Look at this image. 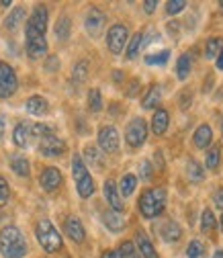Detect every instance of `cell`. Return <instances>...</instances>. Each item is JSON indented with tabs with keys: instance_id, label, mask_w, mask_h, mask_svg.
<instances>
[{
	"instance_id": "21",
	"label": "cell",
	"mask_w": 223,
	"mask_h": 258,
	"mask_svg": "<svg viewBox=\"0 0 223 258\" xmlns=\"http://www.w3.org/2000/svg\"><path fill=\"white\" fill-rule=\"evenodd\" d=\"M103 223L107 225V228L111 230V232H121L123 228H125V219H123V215L119 213V211H105L103 213Z\"/></svg>"
},
{
	"instance_id": "14",
	"label": "cell",
	"mask_w": 223,
	"mask_h": 258,
	"mask_svg": "<svg viewBox=\"0 0 223 258\" xmlns=\"http://www.w3.org/2000/svg\"><path fill=\"white\" fill-rule=\"evenodd\" d=\"M158 234H160V238L164 240V242H178L180 238H182V230H180V225L176 223V221H172V219H166V221H162L160 223V228H158Z\"/></svg>"
},
{
	"instance_id": "2",
	"label": "cell",
	"mask_w": 223,
	"mask_h": 258,
	"mask_svg": "<svg viewBox=\"0 0 223 258\" xmlns=\"http://www.w3.org/2000/svg\"><path fill=\"white\" fill-rule=\"evenodd\" d=\"M164 205H166V190L164 188H147L141 192L139 197V213L145 217V219H154L158 217L162 211H164Z\"/></svg>"
},
{
	"instance_id": "44",
	"label": "cell",
	"mask_w": 223,
	"mask_h": 258,
	"mask_svg": "<svg viewBox=\"0 0 223 258\" xmlns=\"http://www.w3.org/2000/svg\"><path fill=\"white\" fill-rule=\"evenodd\" d=\"M213 205L223 211V188H217V190L213 192Z\"/></svg>"
},
{
	"instance_id": "17",
	"label": "cell",
	"mask_w": 223,
	"mask_h": 258,
	"mask_svg": "<svg viewBox=\"0 0 223 258\" xmlns=\"http://www.w3.org/2000/svg\"><path fill=\"white\" fill-rule=\"evenodd\" d=\"M135 244H137V252L141 254V258H158V252L152 244V240L147 238V234L143 230H137L135 234Z\"/></svg>"
},
{
	"instance_id": "9",
	"label": "cell",
	"mask_w": 223,
	"mask_h": 258,
	"mask_svg": "<svg viewBox=\"0 0 223 258\" xmlns=\"http://www.w3.org/2000/svg\"><path fill=\"white\" fill-rule=\"evenodd\" d=\"M19 80L15 70L9 66L7 61H0V99H9L17 92Z\"/></svg>"
},
{
	"instance_id": "12",
	"label": "cell",
	"mask_w": 223,
	"mask_h": 258,
	"mask_svg": "<svg viewBox=\"0 0 223 258\" xmlns=\"http://www.w3.org/2000/svg\"><path fill=\"white\" fill-rule=\"evenodd\" d=\"M61 172L57 170V168H45L43 172H41V176H39V184H41V188L45 190V192H53V190H57L59 186H61Z\"/></svg>"
},
{
	"instance_id": "15",
	"label": "cell",
	"mask_w": 223,
	"mask_h": 258,
	"mask_svg": "<svg viewBox=\"0 0 223 258\" xmlns=\"http://www.w3.org/2000/svg\"><path fill=\"white\" fill-rule=\"evenodd\" d=\"M103 192H105V199L107 203L111 205L113 211H123V201H121V195H119V188L115 184V180H105V186H103Z\"/></svg>"
},
{
	"instance_id": "35",
	"label": "cell",
	"mask_w": 223,
	"mask_h": 258,
	"mask_svg": "<svg viewBox=\"0 0 223 258\" xmlns=\"http://www.w3.org/2000/svg\"><path fill=\"white\" fill-rule=\"evenodd\" d=\"M168 57H170V51L162 49L160 53H150L145 57V63H147V66H164V63L168 61Z\"/></svg>"
},
{
	"instance_id": "5",
	"label": "cell",
	"mask_w": 223,
	"mask_h": 258,
	"mask_svg": "<svg viewBox=\"0 0 223 258\" xmlns=\"http://www.w3.org/2000/svg\"><path fill=\"white\" fill-rule=\"evenodd\" d=\"M47 21H49V13L45 5H37L31 13L27 27H25V35L27 39H37V37H45L47 31Z\"/></svg>"
},
{
	"instance_id": "49",
	"label": "cell",
	"mask_w": 223,
	"mask_h": 258,
	"mask_svg": "<svg viewBox=\"0 0 223 258\" xmlns=\"http://www.w3.org/2000/svg\"><path fill=\"white\" fill-rule=\"evenodd\" d=\"M213 258H223V250H217V252L213 254Z\"/></svg>"
},
{
	"instance_id": "11",
	"label": "cell",
	"mask_w": 223,
	"mask_h": 258,
	"mask_svg": "<svg viewBox=\"0 0 223 258\" xmlns=\"http://www.w3.org/2000/svg\"><path fill=\"white\" fill-rule=\"evenodd\" d=\"M66 142L61 138H57L55 134L51 136H45L39 140V152L45 156V158H59L63 152H66Z\"/></svg>"
},
{
	"instance_id": "39",
	"label": "cell",
	"mask_w": 223,
	"mask_h": 258,
	"mask_svg": "<svg viewBox=\"0 0 223 258\" xmlns=\"http://www.w3.org/2000/svg\"><path fill=\"white\" fill-rule=\"evenodd\" d=\"M213 228H215V217H213V211H211V209H205V211L201 213V230H203L205 234H209Z\"/></svg>"
},
{
	"instance_id": "23",
	"label": "cell",
	"mask_w": 223,
	"mask_h": 258,
	"mask_svg": "<svg viewBox=\"0 0 223 258\" xmlns=\"http://www.w3.org/2000/svg\"><path fill=\"white\" fill-rule=\"evenodd\" d=\"M160 101H162V88L158 86V84H154V86H150V90L145 92L143 101H141V107H143V109H154V107L160 105Z\"/></svg>"
},
{
	"instance_id": "41",
	"label": "cell",
	"mask_w": 223,
	"mask_h": 258,
	"mask_svg": "<svg viewBox=\"0 0 223 258\" xmlns=\"http://www.w3.org/2000/svg\"><path fill=\"white\" fill-rule=\"evenodd\" d=\"M11 197V188H9V182L5 176H0V207H3Z\"/></svg>"
},
{
	"instance_id": "28",
	"label": "cell",
	"mask_w": 223,
	"mask_h": 258,
	"mask_svg": "<svg viewBox=\"0 0 223 258\" xmlns=\"http://www.w3.org/2000/svg\"><path fill=\"white\" fill-rule=\"evenodd\" d=\"M23 21H25V9H23V7H17V9H13V13L5 19V27H7L9 31H17Z\"/></svg>"
},
{
	"instance_id": "33",
	"label": "cell",
	"mask_w": 223,
	"mask_h": 258,
	"mask_svg": "<svg viewBox=\"0 0 223 258\" xmlns=\"http://www.w3.org/2000/svg\"><path fill=\"white\" fill-rule=\"evenodd\" d=\"M86 78H88V61L86 59H80L76 66H74V70H72V80L78 82V84H82Z\"/></svg>"
},
{
	"instance_id": "18",
	"label": "cell",
	"mask_w": 223,
	"mask_h": 258,
	"mask_svg": "<svg viewBox=\"0 0 223 258\" xmlns=\"http://www.w3.org/2000/svg\"><path fill=\"white\" fill-rule=\"evenodd\" d=\"M168 123H170L168 111H166V109H156V113H154V117H152V132H154L156 136L166 134Z\"/></svg>"
},
{
	"instance_id": "47",
	"label": "cell",
	"mask_w": 223,
	"mask_h": 258,
	"mask_svg": "<svg viewBox=\"0 0 223 258\" xmlns=\"http://www.w3.org/2000/svg\"><path fill=\"white\" fill-rule=\"evenodd\" d=\"M103 258H123V256L119 254V250H105L103 252Z\"/></svg>"
},
{
	"instance_id": "8",
	"label": "cell",
	"mask_w": 223,
	"mask_h": 258,
	"mask_svg": "<svg viewBox=\"0 0 223 258\" xmlns=\"http://www.w3.org/2000/svg\"><path fill=\"white\" fill-rule=\"evenodd\" d=\"M145 138H147V125L141 117H135L125 129V140L131 148H141L145 144Z\"/></svg>"
},
{
	"instance_id": "29",
	"label": "cell",
	"mask_w": 223,
	"mask_h": 258,
	"mask_svg": "<svg viewBox=\"0 0 223 258\" xmlns=\"http://www.w3.org/2000/svg\"><path fill=\"white\" fill-rule=\"evenodd\" d=\"M29 138H31V132H29V125L27 123H19L13 132V140L19 148H25L29 144Z\"/></svg>"
},
{
	"instance_id": "16",
	"label": "cell",
	"mask_w": 223,
	"mask_h": 258,
	"mask_svg": "<svg viewBox=\"0 0 223 258\" xmlns=\"http://www.w3.org/2000/svg\"><path fill=\"white\" fill-rule=\"evenodd\" d=\"M25 109H27L29 115H33V117H43L49 111V103L43 99V96L35 94V96H29V99H27Z\"/></svg>"
},
{
	"instance_id": "30",
	"label": "cell",
	"mask_w": 223,
	"mask_h": 258,
	"mask_svg": "<svg viewBox=\"0 0 223 258\" xmlns=\"http://www.w3.org/2000/svg\"><path fill=\"white\" fill-rule=\"evenodd\" d=\"M186 178L193 180V182H201L205 178V172H203V166L195 160H188L186 162Z\"/></svg>"
},
{
	"instance_id": "31",
	"label": "cell",
	"mask_w": 223,
	"mask_h": 258,
	"mask_svg": "<svg viewBox=\"0 0 223 258\" xmlns=\"http://www.w3.org/2000/svg\"><path fill=\"white\" fill-rule=\"evenodd\" d=\"M141 47H143V33H135L127 41V59H135Z\"/></svg>"
},
{
	"instance_id": "45",
	"label": "cell",
	"mask_w": 223,
	"mask_h": 258,
	"mask_svg": "<svg viewBox=\"0 0 223 258\" xmlns=\"http://www.w3.org/2000/svg\"><path fill=\"white\" fill-rule=\"evenodd\" d=\"M45 68H47V70H57V68H59V59H57L55 55H49V59H47V63H45Z\"/></svg>"
},
{
	"instance_id": "7",
	"label": "cell",
	"mask_w": 223,
	"mask_h": 258,
	"mask_svg": "<svg viewBox=\"0 0 223 258\" xmlns=\"http://www.w3.org/2000/svg\"><path fill=\"white\" fill-rule=\"evenodd\" d=\"M127 41H129V31H127V27L123 23H117L109 29L107 33V47L111 53L119 55L123 51V47L127 45Z\"/></svg>"
},
{
	"instance_id": "50",
	"label": "cell",
	"mask_w": 223,
	"mask_h": 258,
	"mask_svg": "<svg viewBox=\"0 0 223 258\" xmlns=\"http://www.w3.org/2000/svg\"><path fill=\"white\" fill-rule=\"evenodd\" d=\"M219 228H221V232H223V215H221V219H219Z\"/></svg>"
},
{
	"instance_id": "13",
	"label": "cell",
	"mask_w": 223,
	"mask_h": 258,
	"mask_svg": "<svg viewBox=\"0 0 223 258\" xmlns=\"http://www.w3.org/2000/svg\"><path fill=\"white\" fill-rule=\"evenodd\" d=\"M63 232H66V236H68L72 242H76V244L84 242V238H86V232H84L82 221H80L78 217H74V215L63 221Z\"/></svg>"
},
{
	"instance_id": "43",
	"label": "cell",
	"mask_w": 223,
	"mask_h": 258,
	"mask_svg": "<svg viewBox=\"0 0 223 258\" xmlns=\"http://www.w3.org/2000/svg\"><path fill=\"white\" fill-rule=\"evenodd\" d=\"M139 178L141 180H150L152 178V164L147 162V160H143V162L139 164Z\"/></svg>"
},
{
	"instance_id": "46",
	"label": "cell",
	"mask_w": 223,
	"mask_h": 258,
	"mask_svg": "<svg viewBox=\"0 0 223 258\" xmlns=\"http://www.w3.org/2000/svg\"><path fill=\"white\" fill-rule=\"evenodd\" d=\"M156 7H158V0H145V3H143V9H145L147 15H152L156 11Z\"/></svg>"
},
{
	"instance_id": "42",
	"label": "cell",
	"mask_w": 223,
	"mask_h": 258,
	"mask_svg": "<svg viewBox=\"0 0 223 258\" xmlns=\"http://www.w3.org/2000/svg\"><path fill=\"white\" fill-rule=\"evenodd\" d=\"M182 9H186L184 0H170V3L166 5V13H168V15H178Z\"/></svg>"
},
{
	"instance_id": "1",
	"label": "cell",
	"mask_w": 223,
	"mask_h": 258,
	"mask_svg": "<svg viewBox=\"0 0 223 258\" xmlns=\"http://www.w3.org/2000/svg\"><path fill=\"white\" fill-rule=\"evenodd\" d=\"M0 254L5 258H25L27 254V242L25 236L15 225H7L0 232Z\"/></svg>"
},
{
	"instance_id": "52",
	"label": "cell",
	"mask_w": 223,
	"mask_h": 258,
	"mask_svg": "<svg viewBox=\"0 0 223 258\" xmlns=\"http://www.w3.org/2000/svg\"><path fill=\"white\" fill-rule=\"evenodd\" d=\"M219 7H221V9H223V3H219Z\"/></svg>"
},
{
	"instance_id": "32",
	"label": "cell",
	"mask_w": 223,
	"mask_h": 258,
	"mask_svg": "<svg viewBox=\"0 0 223 258\" xmlns=\"http://www.w3.org/2000/svg\"><path fill=\"white\" fill-rule=\"evenodd\" d=\"M88 109L92 113H101V109H103V96H101L99 88H90L88 90Z\"/></svg>"
},
{
	"instance_id": "38",
	"label": "cell",
	"mask_w": 223,
	"mask_h": 258,
	"mask_svg": "<svg viewBox=\"0 0 223 258\" xmlns=\"http://www.w3.org/2000/svg\"><path fill=\"white\" fill-rule=\"evenodd\" d=\"M219 51H221V39H219V37H211V39L207 41V47H205L207 59H215V57L219 55Z\"/></svg>"
},
{
	"instance_id": "36",
	"label": "cell",
	"mask_w": 223,
	"mask_h": 258,
	"mask_svg": "<svg viewBox=\"0 0 223 258\" xmlns=\"http://www.w3.org/2000/svg\"><path fill=\"white\" fill-rule=\"evenodd\" d=\"M119 254H121L123 258H141V254L137 252L135 244H133V242H129V240L121 242V246H119Z\"/></svg>"
},
{
	"instance_id": "22",
	"label": "cell",
	"mask_w": 223,
	"mask_h": 258,
	"mask_svg": "<svg viewBox=\"0 0 223 258\" xmlns=\"http://www.w3.org/2000/svg\"><path fill=\"white\" fill-rule=\"evenodd\" d=\"M53 33H55L57 41H66V39L70 37V33H72V21H70V17H68V15H61V17L57 19Z\"/></svg>"
},
{
	"instance_id": "6",
	"label": "cell",
	"mask_w": 223,
	"mask_h": 258,
	"mask_svg": "<svg viewBox=\"0 0 223 258\" xmlns=\"http://www.w3.org/2000/svg\"><path fill=\"white\" fill-rule=\"evenodd\" d=\"M105 25H107V15L97 9V7H90L86 17H84V29H86V33L90 37H101L103 35V31H105Z\"/></svg>"
},
{
	"instance_id": "27",
	"label": "cell",
	"mask_w": 223,
	"mask_h": 258,
	"mask_svg": "<svg viewBox=\"0 0 223 258\" xmlns=\"http://www.w3.org/2000/svg\"><path fill=\"white\" fill-rule=\"evenodd\" d=\"M135 186H137V176L135 174H125L119 182V195H123V197L133 195Z\"/></svg>"
},
{
	"instance_id": "3",
	"label": "cell",
	"mask_w": 223,
	"mask_h": 258,
	"mask_svg": "<svg viewBox=\"0 0 223 258\" xmlns=\"http://www.w3.org/2000/svg\"><path fill=\"white\" fill-rule=\"evenodd\" d=\"M35 236H37V242L41 244V248L45 250V252H57V250H61V246H63V240H61V236H59V232L53 228V223L49 221V219H41V221H37V225H35Z\"/></svg>"
},
{
	"instance_id": "26",
	"label": "cell",
	"mask_w": 223,
	"mask_h": 258,
	"mask_svg": "<svg viewBox=\"0 0 223 258\" xmlns=\"http://www.w3.org/2000/svg\"><path fill=\"white\" fill-rule=\"evenodd\" d=\"M190 68H193V59H190L188 53H182L176 61V76L178 80H186L188 74H190Z\"/></svg>"
},
{
	"instance_id": "4",
	"label": "cell",
	"mask_w": 223,
	"mask_h": 258,
	"mask_svg": "<svg viewBox=\"0 0 223 258\" xmlns=\"http://www.w3.org/2000/svg\"><path fill=\"white\" fill-rule=\"evenodd\" d=\"M72 176L76 180V188H78V195L82 199H88L92 197V192H94V180L84 164V160L82 156H74L72 158Z\"/></svg>"
},
{
	"instance_id": "19",
	"label": "cell",
	"mask_w": 223,
	"mask_h": 258,
	"mask_svg": "<svg viewBox=\"0 0 223 258\" xmlns=\"http://www.w3.org/2000/svg\"><path fill=\"white\" fill-rule=\"evenodd\" d=\"M47 53V41L45 37H37V39H27V55L31 59H39Z\"/></svg>"
},
{
	"instance_id": "10",
	"label": "cell",
	"mask_w": 223,
	"mask_h": 258,
	"mask_svg": "<svg viewBox=\"0 0 223 258\" xmlns=\"http://www.w3.org/2000/svg\"><path fill=\"white\" fill-rule=\"evenodd\" d=\"M119 144H121V138H119V132L113 125H105V127L99 129V146H101L103 152L115 154L119 150Z\"/></svg>"
},
{
	"instance_id": "25",
	"label": "cell",
	"mask_w": 223,
	"mask_h": 258,
	"mask_svg": "<svg viewBox=\"0 0 223 258\" xmlns=\"http://www.w3.org/2000/svg\"><path fill=\"white\" fill-rule=\"evenodd\" d=\"M84 164L88 162L90 166H94V168H103V156H101V152L97 150V148H94V146H86L84 148Z\"/></svg>"
},
{
	"instance_id": "51",
	"label": "cell",
	"mask_w": 223,
	"mask_h": 258,
	"mask_svg": "<svg viewBox=\"0 0 223 258\" xmlns=\"http://www.w3.org/2000/svg\"><path fill=\"white\" fill-rule=\"evenodd\" d=\"M221 136H223V117H221Z\"/></svg>"
},
{
	"instance_id": "48",
	"label": "cell",
	"mask_w": 223,
	"mask_h": 258,
	"mask_svg": "<svg viewBox=\"0 0 223 258\" xmlns=\"http://www.w3.org/2000/svg\"><path fill=\"white\" fill-rule=\"evenodd\" d=\"M215 66H217V70H223V49L217 55V63H215Z\"/></svg>"
},
{
	"instance_id": "24",
	"label": "cell",
	"mask_w": 223,
	"mask_h": 258,
	"mask_svg": "<svg viewBox=\"0 0 223 258\" xmlns=\"http://www.w3.org/2000/svg\"><path fill=\"white\" fill-rule=\"evenodd\" d=\"M11 168H13V172L19 174V176H29V174H31L29 160H27L25 156H19V154L11 156Z\"/></svg>"
},
{
	"instance_id": "34",
	"label": "cell",
	"mask_w": 223,
	"mask_h": 258,
	"mask_svg": "<svg viewBox=\"0 0 223 258\" xmlns=\"http://www.w3.org/2000/svg\"><path fill=\"white\" fill-rule=\"evenodd\" d=\"M29 132H31V136H35L37 140H41V138L53 134V127L45 125V123H33V125H29Z\"/></svg>"
},
{
	"instance_id": "40",
	"label": "cell",
	"mask_w": 223,
	"mask_h": 258,
	"mask_svg": "<svg viewBox=\"0 0 223 258\" xmlns=\"http://www.w3.org/2000/svg\"><path fill=\"white\" fill-rule=\"evenodd\" d=\"M205 254V246L199 240H193L186 248V258H201Z\"/></svg>"
},
{
	"instance_id": "37",
	"label": "cell",
	"mask_w": 223,
	"mask_h": 258,
	"mask_svg": "<svg viewBox=\"0 0 223 258\" xmlns=\"http://www.w3.org/2000/svg\"><path fill=\"white\" fill-rule=\"evenodd\" d=\"M219 160H221V148H219V146H215V148H211V150L207 152V160H205V164H207V168H209V170H215V168L219 166Z\"/></svg>"
},
{
	"instance_id": "20",
	"label": "cell",
	"mask_w": 223,
	"mask_h": 258,
	"mask_svg": "<svg viewBox=\"0 0 223 258\" xmlns=\"http://www.w3.org/2000/svg\"><path fill=\"white\" fill-rule=\"evenodd\" d=\"M193 140H195V146L199 148V150H205V148H209L211 146V142H213V129L209 127V125H199L197 127V132H195V136H193Z\"/></svg>"
}]
</instances>
